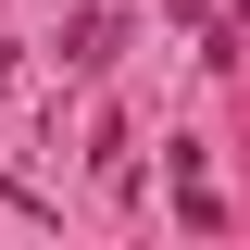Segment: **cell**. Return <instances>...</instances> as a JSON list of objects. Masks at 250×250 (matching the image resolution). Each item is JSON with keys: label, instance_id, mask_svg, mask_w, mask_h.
Masks as SVG:
<instances>
[]
</instances>
